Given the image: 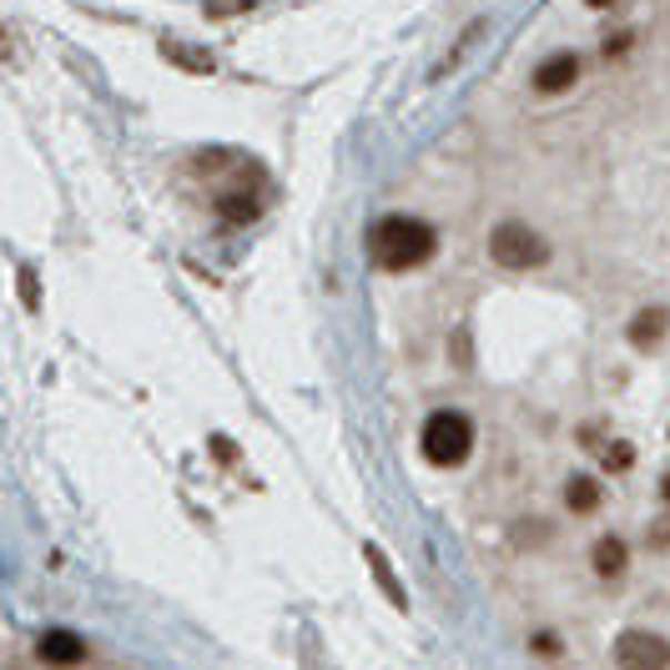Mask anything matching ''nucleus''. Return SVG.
I'll return each mask as SVG.
<instances>
[{
    "label": "nucleus",
    "instance_id": "obj_3",
    "mask_svg": "<svg viewBox=\"0 0 670 670\" xmlns=\"http://www.w3.org/2000/svg\"><path fill=\"white\" fill-rule=\"evenodd\" d=\"M489 253H495L499 267H515V273H525V267H539L545 257H550V247L539 242L535 227H525V222H499L495 232H489Z\"/></svg>",
    "mask_w": 670,
    "mask_h": 670
},
{
    "label": "nucleus",
    "instance_id": "obj_7",
    "mask_svg": "<svg viewBox=\"0 0 670 670\" xmlns=\"http://www.w3.org/2000/svg\"><path fill=\"white\" fill-rule=\"evenodd\" d=\"M363 560H368V570H374V580L384 585V595H388V600H394L398 610H404V605H408V595H404V585H398L394 565H388V555L378 550V545H363Z\"/></svg>",
    "mask_w": 670,
    "mask_h": 670
},
{
    "label": "nucleus",
    "instance_id": "obj_5",
    "mask_svg": "<svg viewBox=\"0 0 670 670\" xmlns=\"http://www.w3.org/2000/svg\"><path fill=\"white\" fill-rule=\"evenodd\" d=\"M35 650H41V660H51V666H81V660H87V640L71 636V630H45Z\"/></svg>",
    "mask_w": 670,
    "mask_h": 670
},
{
    "label": "nucleus",
    "instance_id": "obj_8",
    "mask_svg": "<svg viewBox=\"0 0 670 670\" xmlns=\"http://www.w3.org/2000/svg\"><path fill=\"white\" fill-rule=\"evenodd\" d=\"M590 560H595V575H605V580H616V575L626 570V545H620L616 535H605L600 545H595Z\"/></svg>",
    "mask_w": 670,
    "mask_h": 670
},
{
    "label": "nucleus",
    "instance_id": "obj_6",
    "mask_svg": "<svg viewBox=\"0 0 670 670\" xmlns=\"http://www.w3.org/2000/svg\"><path fill=\"white\" fill-rule=\"evenodd\" d=\"M575 77H580V61H575L570 51H555L550 61H539V71H535V87L539 91H565V87H575Z\"/></svg>",
    "mask_w": 670,
    "mask_h": 670
},
{
    "label": "nucleus",
    "instance_id": "obj_12",
    "mask_svg": "<svg viewBox=\"0 0 670 670\" xmlns=\"http://www.w3.org/2000/svg\"><path fill=\"white\" fill-rule=\"evenodd\" d=\"M21 293H26V303L35 308V273H31V267H21Z\"/></svg>",
    "mask_w": 670,
    "mask_h": 670
},
{
    "label": "nucleus",
    "instance_id": "obj_11",
    "mask_svg": "<svg viewBox=\"0 0 670 670\" xmlns=\"http://www.w3.org/2000/svg\"><path fill=\"white\" fill-rule=\"evenodd\" d=\"M630 464H636V449H630V444H610V449H605V469L610 474L630 469Z\"/></svg>",
    "mask_w": 670,
    "mask_h": 670
},
{
    "label": "nucleus",
    "instance_id": "obj_10",
    "mask_svg": "<svg viewBox=\"0 0 670 670\" xmlns=\"http://www.w3.org/2000/svg\"><path fill=\"white\" fill-rule=\"evenodd\" d=\"M565 505H570L575 515H590V509L600 505V484L585 479V474H580V479H570V484H565Z\"/></svg>",
    "mask_w": 670,
    "mask_h": 670
},
{
    "label": "nucleus",
    "instance_id": "obj_1",
    "mask_svg": "<svg viewBox=\"0 0 670 670\" xmlns=\"http://www.w3.org/2000/svg\"><path fill=\"white\" fill-rule=\"evenodd\" d=\"M434 247H439V237H434L429 222L404 217V212L384 217L374 232H368V253H374V263L388 267V273H408V267L429 263Z\"/></svg>",
    "mask_w": 670,
    "mask_h": 670
},
{
    "label": "nucleus",
    "instance_id": "obj_14",
    "mask_svg": "<svg viewBox=\"0 0 670 670\" xmlns=\"http://www.w3.org/2000/svg\"><path fill=\"white\" fill-rule=\"evenodd\" d=\"M660 495H666V505H670V474H666V484H660Z\"/></svg>",
    "mask_w": 670,
    "mask_h": 670
},
{
    "label": "nucleus",
    "instance_id": "obj_2",
    "mask_svg": "<svg viewBox=\"0 0 670 670\" xmlns=\"http://www.w3.org/2000/svg\"><path fill=\"white\" fill-rule=\"evenodd\" d=\"M424 459L439 464V469H454V464L469 459L474 449V424L464 414H454V408H439V414H429V424H424Z\"/></svg>",
    "mask_w": 670,
    "mask_h": 670
},
{
    "label": "nucleus",
    "instance_id": "obj_4",
    "mask_svg": "<svg viewBox=\"0 0 670 670\" xmlns=\"http://www.w3.org/2000/svg\"><path fill=\"white\" fill-rule=\"evenodd\" d=\"M616 660L626 670H666L670 646L660 636H646V630H626V636L616 640Z\"/></svg>",
    "mask_w": 670,
    "mask_h": 670
},
{
    "label": "nucleus",
    "instance_id": "obj_13",
    "mask_svg": "<svg viewBox=\"0 0 670 670\" xmlns=\"http://www.w3.org/2000/svg\"><path fill=\"white\" fill-rule=\"evenodd\" d=\"M212 454H217L222 464H232V444L227 439H212Z\"/></svg>",
    "mask_w": 670,
    "mask_h": 670
},
{
    "label": "nucleus",
    "instance_id": "obj_9",
    "mask_svg": "<svg viewBox=\"0 0 670 670\" xmlns=\"http://www.w3.org/2000/svg\"><path fill=\"white\" fill-rule=\"evenodd\" d=\"M660 338H666V313H660V308L640 313V318L630 323V343H636V348H656Z\"/></svg>",
    "mask_w": 670,
    "mask_h": 670
}]
</instances>
